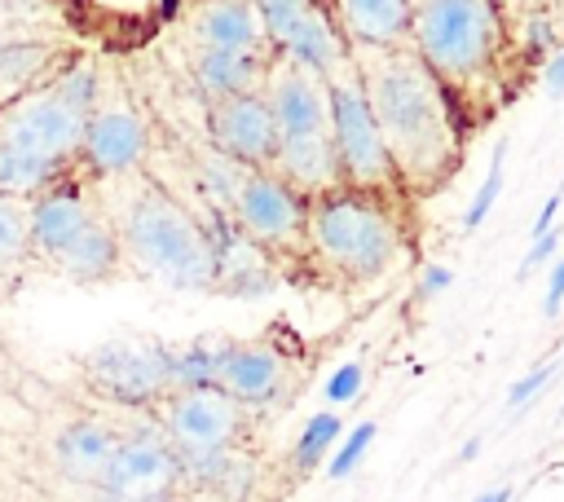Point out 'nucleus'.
<instances>
[{
	"instance_id": "f257e3e1",
	"label": "nucleus",
	"mask_w": 564,
	"mask_h": 502,
	"mask_svg": "<svg viewBox=\"0 0 564 502\" xmlns=\"http://www.w3.org/2000/svg\"><path fill=\"white\" fill-rule=\"evenodd\" d=\"M375 128L388 145L401 189H436L463 159V119L441 79L419 62L414 48L352 57Z\"/></svg>"
},
{
	"instance_id": "f03ea898",
	"label": "nucleus",
	"mask_w": 564,
	"mask_h": 502,
	"mask_svg": "<svg viewBox=\"0 0 564 502\" xmlns=\"http://www.w3.org/2000/svg\"><path fill=\"white\" fill-rule=\"evenodd\" d=\"M410 48L441 79V88L463 101L489 97L498 88L502 48H507V9L489 0H427L414 4Z\"/></svg>"
},
{
	"instance_id": "7ed1b4c3",
	"label": "nucleus",
	"mask_w": 564,
	"mask_h": 502,
	"mask_svg": "<svg viewBox=\"0 0 564 502\" xmlns=\"http://www.w3.org/2000/svg\"><path fill=\"white\" fill-rule=\"evenodd\" d=\"M304 251L344 282H375L405 255V229L392 198L361 189H330L308 198Z\"/></svg>"
},
{
	"instance_id": "20e7f679",
	"label": "nucleus",
	"mask_w": 564,
	"mask_h": 502,
	"mask_svg": "<svg viewBox=\"0 0 564 502\" xmlns=\"http://www.w3.org/2000/svg\"><path fill=\"white\" fill-rule=\"evenodd\" d=\"M119 247L132 255L150 277L181 286V291H212L216 260L207 225H198L163 185L137 181V189L119 207Z\"/></svg>"
},
{
	"instance_id": "39448f33",
	"label": "nucleus",
	"mask_w": 564,
	"mask_h": 502,
	"mask_svg": "<svg viewBox=\"0 0 564 502\" xmlns=\"http://www.w3.org/2000/svg\"><path fill=\"white\" fill-rule=\"evenodd\" d=\"M326 101H330V145H335V167H339V185L344 189H361V194H379L392 198L401 189L388 145L375 128V114L366 106L357 66L339 70L326 79Z\"/></svg>"
},
{
	"instance_id": "423d86ee",
	"label": "nucleus",
	"mask_w": 564,
	"mask_h": 502,
	"mask_svg": "<svg viewBox=\"0 0 564 502\" xmlns=\"http://www.w3.org/2000/svg\"><path fill=\"white\" fill-rule=\"evenodd\" d=\"M264 44H273L282 53V62L313 70L317 79H330L339 70L352 66V48L344 44L335 18L326 4H308V0H264L256 4Z\"/></svg>"
},
{
	"instance_id": "0eeeda50",
	"label": "nucleus",
	"mask_w": 564,
	"mask_h": 502,
	"mask_svg": "<svg viewBox=\"0 0 564 502\" xmlns=\"http://www.w3.org/2000/svg\"><path fill=\"white\" fill-rule=\"evenodd\" d=\"M229 220L264 255L269 251H300L304 247L308 198H300L273 172H242V181H238V189L229 198Z\"/></svg>"
},
{
	"instance_id": "6e6552de",
	"label": "nucleus",
	"mask_w": 564,
	"mask_h": 502,
	"mask_svg": "<svg viewBox=\"0 0 564 502\" xmlns=\"http://www.w3.org/2000/svg\"><path fill=\"white\" fill-rule=\"evenodd\" d=\"M84 379L115 405H159L172 392V348L110 339L84 357Z\"/></svg>"
},
{
	"instance_id": "1a4fd4ad",
	"label": "nucleus",
	"mask_w": 564,
	"mask_h": 502,
	"mask_svg": "<svg viewBox=\"0 0 564 502\" xmlns=\"http://www.w3.org/2000/svg\"><path fill=\"white\" fill-rule=\"evenodd\" d=\"M159 410H163V440L176 449V458L234 449L242 427H247V410L212 383L167 392L159 401Z\"/></svg>"
},
{
	"instance_id": "9d476101",
	"label": "nucleus",
	"mask_w": 564,
	"mask_h": 502,
	"mask_svg": "<svg viewBox=\"0 0 564 502\" xmlns=\"http://www.w3.org/2000/svg\"><path fill=\"white\" fill-rule=\"evenodd\" d=\"M84 114L70 110L66 101H57L48 88L13 97L0 110V145L48 159L57 167H66L70 159H79V141H84Z\"/></svg>"
},
{
	"instance_id": "9b49d317",
	"label": "nucleus",
	"mask_w": 564,
	"mask_h": 502,
	"mask_svg": "<svg viewBox=\"0 0 564 502\" xmlns=\"http://www.w3.org/2000/svg\"><path fill=\"white\" fill-rule=\"evenodd\" d=\"M176 493H181V462L163 436L119 440L97 480L101 502H172Z\"/></svg>"
},
{
	"instance_id": "f8f14e48",
	"label": "nucleus",
	"mask_w": 564,
	"mask_h": 502,
	"mask_svg": "<svg viewBox=\"0 0 564 502\" xmlns=\"http://www.w3.org/2000/svg\"><path fill=\"white\" fill-rule=\"evenodd\" d=\"M207 137L216 154L247 172H269L278 154V123L264 92H238L207 106Z\"/></svg>"
},
{
	"instance_id": "ddd939ff",
	"label": "nucleus",
	"mask_w": 564,
	"mask_h": 502,
	"mask_svg": "<svg viewBox=\"0 0 564 502\" xmlns=\"http://www.w3.org/2000/svg\"><path fill=\"white\" fill-rule=\"evenodd\" d=\"M145 150H150V132H145V119L137 114V106L123 97L97 101V110L84 123L79 163L97 176H128L141 167Z\"/></svg>"
},
{
	"instance_id": "4468645a",
	"label": "nucleus",
	"mask_w": 564,
	"mask_h": 502,
	"mask_svg": "<svg viewBox=\"0 0 564 502\" xmlns=\"http://www.w3.org/2000/svg\"><path fill=\"white\" fill-rule=\"evenodd\" d=\"M212 388H220L242 410L273 405L291 388V365H286V357L273 343H260V339L256 343H225L220 348V361H216Z\"/></svg>"
},
{
	"instance_id": "2eb2a0df",
	"label": "nucleus",
	"mask_w": 564,
	"mask_h": 502,
	"mask_svg": "<svg viewBox=\"0 0 564 502\" xmlns=\"http://www.w3.org/2000/svg\"><path fill=\"white\" fill-rule=\"evenodd\" d=\"M264 101L278 123V141L286 137H308V132H330V101H326V79L313 70H300L291 62H273L264 75Z\"/></svg>"
},
{
	"instance_id": "dca6fc26",
	"label": "nucleus",
	"mask_w": 564,
	"mask_h": 502,
	"mask_svg": "<svg viewBox=\"0 0 564 502\" xmlns=\"http://www.w3.org/2000/svg\"><path fill=\"white\" fill-rule=\"evenodd\" d=\"M326 9L348 48H361V53L410 48V22H414L410 0H339Z\"/></svg>"
},
{
	"instance_id": "f3484780",
	"label": "nucleus",
	"mask_w": 564,
	"mask_h": 502,
	"mask_svg": "<svg viewBox=\"0 0 564 502\" xmlns=\"http://www.w3.org/2000/svg\"><path fill=\"white\" fill-rule=\"evenodd\" d=\"M97 211L88 207V198L70 185H53L48 194H40L26 211V238H31V251H40L44 260H53Z\"/></svg>"
},
{
	"instance_id": "a211bd4d",
	"label": "nucleus",
	"mask_w": 564,
	"mask_h": 502,
	"mask_svg": "<svg viewBox=\"0 0 564 502\" xmlns=\"http://www.w3.org/2000/svg\"><path fill=\"white\" fill-rule=\"evenodd\" d=\"M269 66H273L269 48L264 53H212V48H198L194 62H189L194 84L207 97V106L225 101V97H238V92H260Z\"/></svg>"
},
{
	"instance_id": "6ab92c4d",
	"label": "nucleus",
	"mask_w": 564,
	"mask_h": 502,
	"mask_svg": "<svg viewBox=\"0 0 564 502\" xmlns=\"http://www.w3.org/2000/svg\"><path fill=\"white\" fill-rule=\"evenodd\" d=\"M194 40L198 48H212V53H264L256 4H242V0L194 9Z\"/></svg>"
},
{
	"instance_id": "aec40b11",
	"label": "nucleus",
	"mask_w": 564,
	"mask_h": 502,
	"mask_svg": "<svg viewBox=\"0 0 564 502\" xmlns=\"http://www.w3.org/2000/svg\"><path fill=\"white\" fill-rule=\"evenodd\" d=\"M53 264H57L66 277H75V282H101V277H110V273L123 264V247H119L115 225H110L106 216H93V220L53 255Z\"/></svg>"
},
{
	"instance_id": "412c9836",
	"label": "nucleus",
	"mask_w": 564,
	"mask_h": 502,
	"mask_svg": "<svg viewBox=\"0 0 564 502\" xmlns=\"http://www.w3.org/2000/svg\"><path fill=\"white\" fill-rule=\"evenodd\" d=\"M115 445H119V436H115L106 423H97V418H75L70 427L57 432L53 454H57V467H62L70 480L97 484L101 471H106V462H110V454H115Z\"/></svg>"
},
{
	"instance_id": "4be33fe9",
	"label": "nucleus",
	"mask_w": 564,
	"mask_h": 502,
	"mask_svg": "<svg viewBox=\"0 0 564 502\" xmlns=\"http://www.w3.org/2000/svg\"><path fill=\"white\" fill-rule=\"evenodd\" d=\"M57 181H62V167L57 163L0 145V198H9V203L13 198H40Z\"/></svg>"
},
{
	"instance_id": "5701e85b",
	"label": "nucleus",
	"mask_w": 564,
	"mask_h": 502,
	"mask_svg": "<svg viewBox=\"0 0 564 502\" xmlns=\"http://www.w3.org/2000/svg\"><path fill=\"white\" fill-rule=\"evenodd\" d=\"M48 62L44 40H4L0 44V92H22Z\"/></svg>"
},
{
	"instance_id": "b1692460",
	"label": "nucleus",
	"mask_w": 564,
	"mask_h": 502,
	"mask_svg": "<svg viewBox=\"0 0 564 502\" xmlns=\"http://www.w3.org/2000/svg\"><path fill=\"white\" fill-rule=\"evenodd\" d=\"M220 348H225V343H212V339L172 348V392H181V388H207V383L216 379Z\"/></svg>"
},
{
	"instance_id": "393cba45",
	"label": "nucleus",
	"mask_w": 564,
	"mask_h": 502,
	"mask_svg": "<svg viewBox=\"0 0 564 502\" xmlns=\"http://www.w3.org/2000/svg\"><path fill=\"white\" fill-rule=\"evenodd\" d=\"M335 436H339V414H313L308 423H304V432L295 436V449H291V467L295 471H313L317 462H322V454L335 445Z\"/></svg>"
},
{
	"instance_id": "a878e982",
	"label": "nucleus",
	"mask_w": 564,
	"mask_h": 502,
	"mask_svg": "<svg viewBox=\"0 0 564 502\" xmlns=\"http://www.w3.org/2000/svg\"><path fill=\"white\" fill-rule=\"evenodd\" d=\"M48 92L88 119V114L97 110V101H101V79H97L93 66H66V70L48 84Z\"/></svg>"
},
{
	"instance_id": "bb28decb",
	"label": "nucleus",
	"mask_w": 564,
	"mask_h": 502,
	"mask_svg": "<svg viewBox=\"0 0 564 502\" xmlns=\"http://www.w3.org/2000/svg\"><path fill=\"white\" fill-rule=\"evenodd\" d=\"M502 163H507V137L498 141L494 163H489V172H485L480 189L471 194V203H467V211H463V229H467V233H476V229L485 225V216L494 211V203H498V194H502Z\"/></svg>"
},
{
	"instance_id": "cd10ccee",
	"label": "nucleus",
	"mask_w": 564,
	"mask_h": 502,
	"mask_svg": "<svg viewBox=\"0 0 564 502\" xmlns=\"http://www.w3.org/2000/svg\"><path fill=\"white\" fill-rule=\"evenodd\" d=\"M26 251H31L26 216H22L9 198H0V264H18Z\"/></svg>"
},
{
	"instance_id": "c85d7f7f",
	"label": "nucleus",
	"mask_w": 564,
	"mask_h": 502,
	"mask_svg": "<svg viewBox=\"0 0 564 502\" xmlns=\"http://www.w3.org/2000/svg\"><path fill=\"white\" fill-rule=\"evenodd\" d=\"M370 440H375V423L366 418V423H357L348 436H344V445L335 449V458H330V467H326V476L330 480H344L361 458H366V449H370Z\"/></svg>"
},
{
	"instance_id": "c756f323",
	"label": "nucleus",
	"mask_w": 564,
	"mask_h": 502,
	"mask_svg": "<svg viewBox=\"0 0 564 502\" xmlns=\"http://www.w3.org/2000/svg\"><path fill=\"white\" fill-rule=\"evenodd\" d=\"M361 379H366L361 361H344V365L326 379V388H322V392H326V401H330V405H348V401L361 392Z\"/></svg>"
},
{
	"instance_id": "7c9ffc66",
	"label": "nucleus",
	"mask_w": 564,
	"mask_h": 502,
	"mask_svg": "<svg viewBox=\"0 0 564 502\" xmlns=\"http://www.w3.org/2000/svg\"><path fill=\"white\" fill-rule=\"evenodd\" d=\"M551 374H555V361H542L538 370H529L520 383H511V388H507V405H511V410H520L529 396H538V392L546 388V379H551Z\"/></svg>"
},
{
	"instance_id": "2f4dec72",
	"label": "nucleus",
	"mask_w": 564,
	"mask_h": 502,
	"mask_svg": "<svg viewBox=\"0 0 564 502\" xmlns=\"http://www.w3.org/2000/svg\"><path fill=\"white\" fill-rule=\"evenodd\" d=\"M560 238H564V229H560V225H555V229H546L542 238H533V242H529V251H524V260H520V273H516V277H529L542 260H551V255H555V247H560Z\"/></svg>"
},
{
	"instance_id": "473e14b6",
	"label": "nucleus",
	"mask_w": 564,
	"mask_h": 502,
	"mask_svg": "<svg viewBox=\"0 0 564 502\" xmlns=\"http://www.w3.org/2000/svg\"><path fill=\"white\" fill-rule=\"evenodd\" d=\"M560 304H564V260H555V269H551V277H546L542 313H546V317H555V313H560Z\"/></svg>"
},
{
	"instance_id": "72a5a7b5",
	"label": "nucleus",
	"mask_w": 564,
	"mask_h": 502,
	"mask_svg": "<svg viewBox=\"0 0 564 502\" xmlns=\"http://www.w3.org/2000/svg\"><path fill=\"white\" fill-rule=\"evenodd\" d=\"M560 203H564V181L555 185V194L542 203V211H538V220H533V233L529 238H542L546 229H555V216H560Z\"/></svg>"
},
{
	"instance_id": "f704fd0d",
	"label": "nucleus",
	"mask_w": 564,
	"mask_h": 502,
	"mask_svg": "<svg viewBox=\"0 0 564 502\" xmlns=\"http://www.w3.org/2000/svg\"><path fill=\"white\" fill-rule=\"evenodd\" d=\"M449 282H454V273H449L445 264H427V269H423V282H419V295L432 299V295H441Z\"/></svg>"
},
{
	"instance_id": "c9c22d12",
	"label": "nucleus",
	"mask_w": 564,
	"mask_h": 502,
	"mask_svg": "<svg viewBox=\"0 0 564 502\" xmlns=\"http://www.w3.org/2000/svg\"><path fill=\"white\" fill-rule=\"evenodd\" d=\"M542 79H546V92H551V97H560V92H564V48H560V53L546 62Z\"/></svg>"
},
{
	"instance_id": "e433bc0d",
	"label": "nucleus",
	"mask_w": 564,
	"mask_h": 502,
	"mask_svg": "<svg viewBox=\"0 0 564 502\" xmlns=\"http://www.w3.org/2000/svg\"><path fill=\"white\" fill-rule=\"evenodd\" d=\"M471 502H511V484H498V489H489V493H480Z\"/></svg>"
},
{
	"instance_id": "4c0bfd02",
	"label": "nucleus",
	"mask_w": 564,
	"mask_h": 502,
	"mask_svg": "<svg viewBox=\"0 0 564 502\" xmlns=\"http://www.w3.org/2000/svg\"><path fill=\"white\" fill-rule=\"evenodd\" d=\"M172 502H225V498H212V493H194V489H181Z\"/></svg>"
},
{
	"instance_id": "58836bf2",
	"label": "nucleus",
	"mask_w": 564,
	"mask_h": 502,
	"mask_svg": "<svg viewBox=\"0 0 564 502\" xmlns=\"http://www.w3.org/2000/svg\"><path fill=\"white\" fill-rule=\"evenodd\" d=\"M476 454H480V440H467V445H463V449H458V462H471V458H476Z\"/></svg>"
},
{
	"instance_id": "ea45409f",
	"label": "nucleus",
	"mask_w": 564,
	"mask_h": 502,
	"mask_svg": "<svg viewBox=\"0 0 564 502\" xmlns=\"http://www.w3.org/2000/svg\"><path fill=\"white\" fill-rule=\"evenodd\" d=\"M0 44H4V35H0Z\"/></svg>"
}]
</instances>
